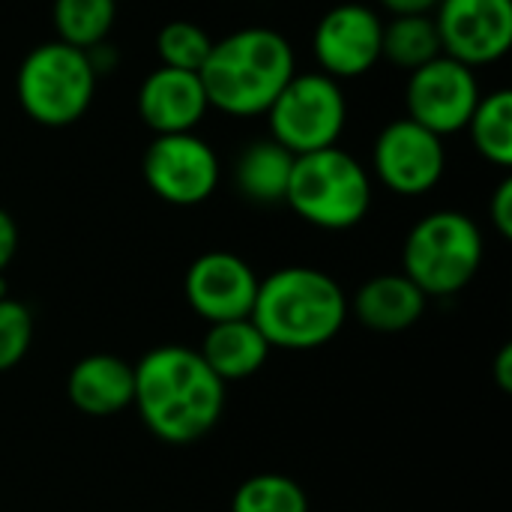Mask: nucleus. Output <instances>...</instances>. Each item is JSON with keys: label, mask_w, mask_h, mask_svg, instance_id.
I'll return each instance as SVG.
<instances>
[{"label": "nucleus", "mask_w": 512, "mask_h": 512, "mask_svg": "<svg viewBox=\"0 0 512 512\" xmlns=\"http://www.w3.org/2000/svg\"><path fill=\"white\" fill-rule=\"evenodd\" d=\"M132 405L141 423L165 444L207 438L225 414V384L204 363L198 348L159 345L135 366Z\"/></svg>", "instance_id": "obj_1"}, {"label": "nucleus", "mask_w": 512, "mask_h": 512, "mask_svg": "<svg viewBox=\"0 0 512 512\" xmlns=\"http://www.w3.org/2000/svg\"><path fill=\"white\" fill-rule=\"evenodd\" d=\"M291 42L273 27H240L213 42L198 78L210 108L228 117H261L294 78Z\"/></svg>", "instance_id": "obj_2"}, {"label": "nucleus", "mask_w": 512, "mask_h": 512, "mask_svg": "<svg viewBox=\"0 0 512 512\" xmlns=\"http://www.w3.org/2000/svg\"><path fill=\"white\" fill-rule=\"evenodd\" d=\"M255 327L270 348L315 351L330 345L348 318L342 285L318 267H282L258 282Z\"/></svg>", "instance_id": "obj_3"}, {"label": "nucleus", "mask_w": 512, "mask_h": 512, "mask_svg": "<svg viewBox=\"0 0 512 512\" xmlns=\"http://www.w3.org/2000/svg\"><path fill=\"white\" fill-rule=\"evenodd\" d=\"M285 204L309 225L324 231H348L360 225L372 207V177L366 165L339 144L294 156Z\"/></svg>", "instance_id": "obj_4"}, {"label": "nucleus", "mask_w": 512, "mask_h": 512, "mask_svg": "<svg viewBox=\"0 0 512 512\" xmlns=\"http://www.w3.org/2000/svg\"><path fill=\"white\" fill-rule=\"evenodd\" d=\"M483 264L480 225L459 210L423 216L405 237L402 273L426 297H453L474 282Z\"/></svg>", "instance_id": "obj_5"}, {"label": "nucleus", "mask_w": 512, "mask_h": 512, "mask_svg": "<svg viewBox=\"0 0 512 512\" xmlns=\"http://www.w3.org/2000/svg\"><path fill=\"white\" fill-rule=\"evenodd\" d=\"M96 78L99 75L87 51L60 39L42 42L18 66V105L39 126H72L87 114L96 96Z\"/></svg>", "instance_id": "obj_6"}, {"label": "nucleus", "mask_w": 512, "mask_h": 512, "mask_svg": "<svg viewBox=\"0 0 512 512\" xmlns=\"http://www.w3.org/2000/svg\"><path fill=\"white\" fill-rule=\"evenodd\" d=\"M267 123L270 138L294 156L336 147L348 123L342 84L324 72H294L267 108Z\"/></svg>", "instance_id": "obj_7"}, {"label": "nucleus", "mask_w": 512, "mask_h": 512, "mask_svg": "<svg viewBox=\"0 0 512 512\" xmlns=\"http://www.w3.org/2000/svg\"><path fill=\"white\" fill-rule=\"evenodd\" d=\"M144 183L156 198L174 207L204 204L222 177L216 150L195 132L156 135L141 159Z\"/></svg>", "instance_id": "obj_8"}, {"label": "nucleus", "mask_w": 512, "mask_h": 512, "mask_svg": "<svg viewBox=\"0 0 512 512\" xmlns=\"http://www.w3.org/2000/svg\"><path fill=\"white\" fill-rule=\"evenodd\" d=\"M480 96L483 93H480L477 69L441 54L429 60L426 66L408 72V84H405L408 114L405 117L447 138V135L465 132Z\"/></svg>", "instance_id": "obj_9"}, {"label": "nucleus", "mask_w": 512, "mask_h": 512, "mask_svg": "<svg viewBox=\"0 0 512 512\" xmlns=\"http://www.w3.org/2000/svg\"><path fill=\"white\" fill-rule=\"evenodd\" d=\"M372 171L381 186L396 195H426L444 180L447 171L444 138L408 117H399L378 132L372 147Z\"/></svg>", "instance_id": "obj_10"}, {"label": "nucleus", "mask_w": 512, "mask_h": 512, "mask_svg": "<svg viewBox=\"0 0 512 512\" xmlns=\"http://www.w3.org/2000/svg\"><path fill=\"white\" fill-rule=\"evenodd\" d=\"M441 51L471 69L504 60L512 48V0H441L432 12Z\"/></svg>", "instance_id": "obj_11"}, {"label": "nucleus", "mask_w": 512, "mask_h": 512, "mask_svg": "<svg viewBox=\"0 0 512 512\" xmlns=\"http://www.w3.org/2000/svg\"><path fill=\"white\" fill-rule=\"evenodd\" d=\"M381 33L384 21L366 3H339L318 21L312 33V54L318 72L351 81L372 72L381 60Z\"/></svg>", "instance_id": "obj_12"}, {"label": "nucleus", "mask_w": 512, "mask_h": 512, "mask_svg": "<svg viewBox=\"0 0 512 512\" xmlns=\"http://www.w3.org/2000/svg\"><path fill=\"white\" fill-rule=\"evenodd\" d=\"M258 276L234 252L216 249L198 255L189 270H186V300L198 318L207 324H222V321H240L252 315L255 297H258Z\"/></svg>", "instance_id": "obj_13"}, {"label": "nucleus", "mask_w": 512, "mask_h": 512, "mask_svg": "<svg viewBox=\"0 0 512 512\" xmlns=\"http://www.w3.org/2000/svg\"><path fill=\"white\" fill-rule=\"evenodd\" d=\"M210 102L198 72L159 66L138 87V117L153 135L195 132Z\"/></svg>", "instance_id": "obj_14"}, {"label": "nucleus", "mask_w": 512, "mask_h": 512, "mask_svg": "<svg viewBox=\"0 0 512 512\" xmlns=\"http://www.w3.org/2000/svg\"><path fill=\"white\" fill-rule=\"evenodd\" d=\"M66 396L87 417H114L132 405L135 369L114 354H90L72 366Z\"/></svg>", "instance_id": "obj_15"}, {"label": "nucleus", "mask_w": 512, "mask_h": 512, "mask_svg": "<svg viewBox=\"0 0 512 512\" xmlns=\"http://www.w3.org/2000/svg\"><path fill=\"white\" fill-rule=\"evenodd\" d=\"M426 294L405 273H381L354 294V315L375 333L411 330L426 312Z\"/></svg>", "instance_id": "obj_16"}, {"label": "nucleus", "mask_w": 512, "mask_h": 512, "mask_svg": "<svg viewBox=\"0 0 512 512\" xmlns=\"http://www.w3.org/2000/svg\"><path fill=\"white\" fill-rule=\"evenodd\" d=\"M270 351H273L270 342L264 339V333L255 327L252 318L210 324L204 345L198 348V354L222 384L252 378L267 363Z\"/></svg>", "instance_id": "obj_17"}, {"label": "nucleus", "mask_w": 512, "mask_h": 512, "mask_svg": "<svg viewBox=\"0 0 512 512\" xmlns=\"http://www.w3.org/2000/svg\"><path fill=\"white\" fill-rule=\"evenodd\" d=\"M294 153L273 138H258L234 162V186L255 204H282L291 183Z\"/></svg>", "instance_id": "obj_18"}, {"label": "nucleus", "mask_w": 512, "mask_h": 512, "mask_svg": "<svg viewBox=\"0 0 512 512\" xmlns=\"http://www.w3.org/2000/svg\"><path fill=\"white\" fill-rule=\"evenodd\" d=\"M441 54V36L432 15H393L384 24L381 60L414 72Z\"/></svg>", "instance_id": "obj_19"}, {"label": "nucleus", "mask_w": 512, "mask_h": 512, "mask_svg": "<svg viewBox=\"0 0 512 512\" xmlns=\"http://www.w3.org/2000/svg\"><path fill=\"white\" fill-rule=\"evenodd\" d=\"M468 135L474 150L498 165L510 168L512 165V93L507 87L492 90L489 96H480L471 120H468Z\"/></svg>", "instance_id": "obj_20"}, {"label": "nucleus", "mask_w": 512, "mask_h": 512, "mask_svg": "<svg viewBox=\"0 0 512 512\" xmlns=\"http://www.w3.org/2000/svg\"><path fill=\"white\" fill-rule=\"evenodd\" d=\"M51 21L60 42L90 51L108 39L117 21V0H54Z\"/></svg>", "instance_id": "obj_21"}, {"label": "nucleus", "mask_w": 512, "mask_h": 512, "mask_svg": "<svg viewBox=\"0 0 512 512\" xmlns=\"http://www.w3.org/2000/svg\"><path fill=\"white\" fill-rule=\"evenodd\" d=\"M231 512H309V498L285 474H255L237 486Z\"/></svg>", "instance_id": "obj_22"}, {"label": "nucleus", "mask_w": 512, "mask_h": 512, "mask_svg": "<svg viewBox=\"0 0 512 512\" xmlns=\"http://www.w3.org/2000/svg\"><path fill=\"white\" fill-rule=\"evenodd\" d=\"M210 48H213V39L195 21L177 18V21H168L156 33V54H159L162 66H171V69L201 72Z\"/></svg>", "instance_id": "obj_23"}, {"label": "nucleus", "mask_w": 512, "mask_h": 512, "mask_svg": "<svg viewBox=\"0 0 512 512\" xmlns=\"http://www.w3.org/2000/svg\"><path fill=\"white\" fill-rule=\"evenodd\" d=\"M33 345V315L21 300H0V372L15 369Z\"/></svg>", "instance_id": "obj_24"}, {"label": "nucleus", "mask_w": 512, "mask_h": 512, "mask_svg": "<svg viewBox=\"0 0 512 512\" xmlns=\"http://www.w3.org/2000/svg\"><path fill=\"white\" fill-rule=\"evenodd\" d=\"M489 216H492L495 231H498L504 240H510L512 237V180L510 177H504V180L498 183V189H495V195H492V201H489Z\"/></svg>", "instance_id": "obj_25"}, {"label": "nucleus", "mask_w": 512, "mask_h": 512, "mask_svg": "<svg viewBox=\"0 0 512 512\" xmlns=\"http://www.w3.org/2000/svg\"><path fill=\"white\" fill-rule=\"evenodd\" d=\"M15 252H18V225H15V219L0 207V273L12 264Z\"/></svg>", "instance_id": "obj_26"}, {"label": "nucleus", "mask_w": 512, "mask_h": 512, "mask_svg": "<svg viewBox=\"0 0 512 512\" xmlns=\"http://www.w3.org/2000/svg\"><path fill=\"white\" fill-rule=\"evenodd\" d=\"M441 0H381L390 15H432Z\"/></svg>", "instance_id": "obj_27"}, {"label": "nucleus", "mask_w": 512, "mask_h": 512, "mask_svg": "<svg viewBox=\"0 0 512 512\" xmlns=\"http://www.w3.org/2000/svg\"><path fill=\"white\" fill-rule=\"evenodd\" d=\"M495 378H498V387H501L504 393H510L512 390V348L510 345H504V348H501V354H498V363H495Z\"/></svg>", "instance_id": "obj_28"}]
</instances>
